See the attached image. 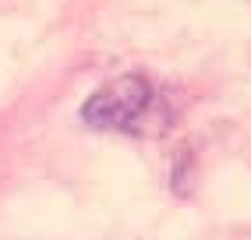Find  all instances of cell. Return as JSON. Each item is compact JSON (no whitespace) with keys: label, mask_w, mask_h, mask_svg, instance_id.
<instances>
[{"label":"cell","mask_w":251,"mask_h":240,"mask_svg":"<svg viewBox=\"0 0 251 240\" xmlns=\"http://www.w3.org/2000/svg\"><path fill=\"white\" fill-rule=\"evenodd\" d=\"M156 102V92L149 78L142 74H121L106 81L103 89H96L85 106H81V120L96 131H131L138 120L149 113Z\"/></svg>","instance_id":"cell-1"}]
</instances>
